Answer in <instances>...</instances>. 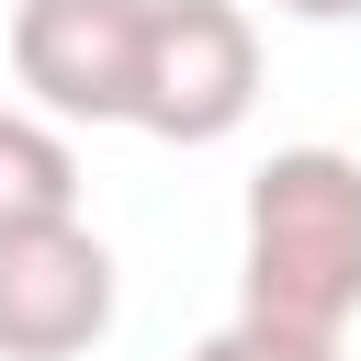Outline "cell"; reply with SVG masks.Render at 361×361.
Here are the masks:
<instances>
[{"mask_svg": "<svg viewBox=\"0 0 361 361\" xmlns=\"http://www.w3.org/2000/svg\"><path fill=\"white\" fill-rule=\"evenodd\" d=\"M237 316L350 338V316H361V158L350 147H271L248 169Z\"/></svg>", "mask_w": 361, "mask_h": 361, "instance_id": "1", "label": "cell"}, {"mask_svg": "<svg viewBox=\"0 0 361 361\" xmlns=\"http://www.w3.org/2000/svg\"><path fill=\"white\" fill-rule=\"evenodd\" d=\"M259 102V34L237 0H147V56H135V135L158 147H214Z\"/></svg>", "mask_w": 361, "mask_h": 361, "instance_id": "2", "label": "cell"}, {"mask_svg": "<svg viewBox=\"0 0 361 361\" xmlns=\"http://www.w3.org/2000/svg\"><path fill=\"white\" fill-rule=\"evenodd\" d=\"M113 327V248L90 226L0 237V361H79Z\"/></svg>", "mask_w": 361, "mask_h": 361, "instance_id": "4", "label": "cell"}, {"mask_svg": "<svg viewBox=\"0 0 361 361\" xmlns=\"http://www.w3.org/2000/svg\"><path fill=\"white\" fill-rule=\"evenodd\" d=\"M135 56L147 0H23L11 11V79L45 124H135Z\"/></svg>", "mask_w": 361, "mask_h": 361, "instance_id": "3", "label": "cell"}, {"mask_svg": "<svg viewBox=\"0 0 361 361\" xmlns=\"http://www.w3.org/2000/svg\"><path fill=\"white\" fill-rule=\"evenodd\" d=\"M192 361H350L338 338H305V327H259V316H226Z\"/></svg>", "mask_w": 361, "mask_h": 361, "instance_id": "6", "label": "cell"}, {"mask_svg": "<svg viewBox=\"0 0 361 361\" xmlns=\"http://www.w3.org/2000/svg\"><path fill=\"white\" fill-rule=\"evenodd\" d=\"M23 226H79V147H68V124L0 102V237H23Z\"/></svg>", "mask_w": 361, "mask_h": 361, "instance_id": "5", "label": "cell"}, {"mask_svg": "<svg viewBox=\"0 0 361 361\" xmlns=\"http://www.w3.org/2000/svg\"><path fill=\"white\" fill-rule=\"evenodd\" d=\"M271 11H293V23H361V0H271Z\"/></svg>", "mask_w": 361, "mask_h": 361, "instance_id": "7", "label": "cell"}]
</instances>
